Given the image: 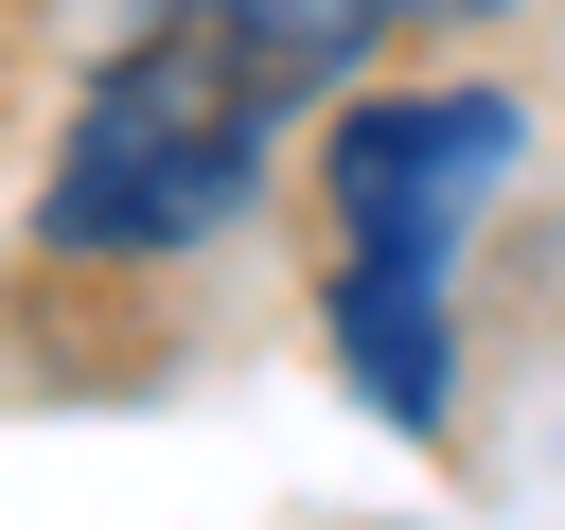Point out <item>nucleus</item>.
Listing matches in <instances>:
<instances>
[{
	"mask_svg": "<svg viewBox=\"0 0 565 530\" xmlns=\"http://www.w3.org/2000/svg\"><path fill=\"white\" fill-rule=\"evenodd\" d=\"M530 159L512 88H388L335 124V371L371 424L441 442V371H459V247L494 212V177Z\"/></svg>",
	"mask_w": 565,
	"mask_h": 530,
	"instance_id": "1",
	"label": "nucleus"
},
{
	"mask_svg": "<svg viewBox=\"0 0 565 530\" xmlns=\"http://www.w3.org/2000/svg\"><path fill=\"white\" fill-rule=\"evenodd\" d=\"M282 106H300V88H282L247 35H212V18H141V35L71 88V141H53V177H35V230H53V247H106V265H141V247H212V230L265 194Z\"/></svg>",
	"mask_w": 565,
	"mask_h": 530,
	"instance_id": "2",
	"label": "nucleus"
},
{
	"mask_svg": "<svg viewBox=\"0 0 565 530\" xmlns=\"http://www.w3.org/2000/svg\"><path fill=\"white\" fill-rule=\"evenodd\" d=\"M159 18H212V35H247L282 88H335V71L371 53V18H388V0H159Z\"/></svg>",
	"mask_w": 565,
	"mask_h": 530,
	"instance_id": "3",
	"label": "nucleus"
},
{
	"mask_svg": "<svg viewBox=\"0 0 565 530\" xmlns=\"http://www.w3.org/2000/svg\"><path fill=\"white\" fill-rule=\"evenodd\" d=\"M424 18H477V0H424Z\"/></svg>",
	"mask_w": 565,
	"mask_h": 530,
	"instance_id": "4",
	"label": "nucleus"
}]
</instances>
